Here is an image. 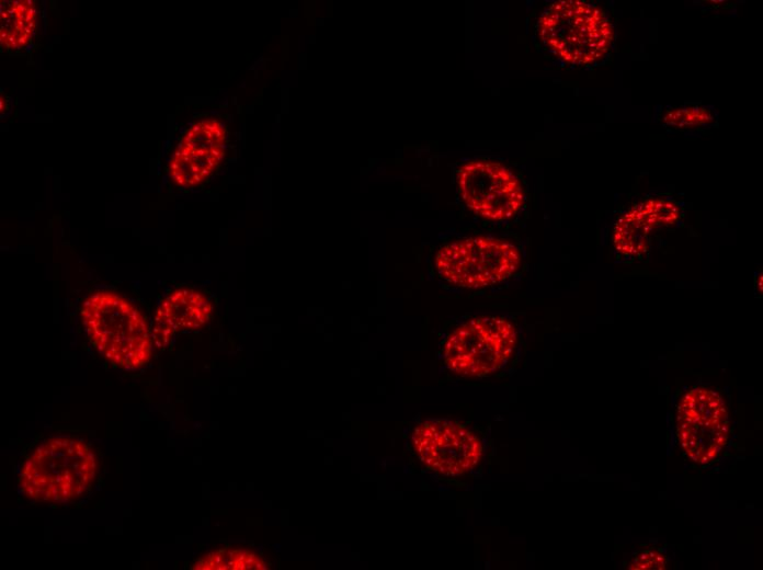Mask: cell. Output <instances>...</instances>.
I'll return each instance as SVG.
<instances>
[{"instance_id": "1", "label": "cell", "mask_w": 763, "mask_h": 570, "mask_svg": "<svg viewBox=\"0 0 763 570\" xmlns=\"http://www.w3.org/2000/svg\"><path fill=\"white\" fill-rule=\"evenodd\" d=\"M98 468V457L84 441L52 436L42 441L25 458L19 474V488L34 502L70 503L90 490Z\"/></svg>"}, {"instance_id": "2", "label": "cell", "mask_w": 763, "mask_h": 570, "mask_svg": "<svg viewBox=\"0 0 763 570\" xmlns=\"http://www.w3.org/2000/svg\"><path fill=\"white\" fill-rule=\"evenodd\" d=\"M536 34L546 52L574 67L602 64L611 55L616 38L610 12L583 0L548 4L536 22Z\"/></svg>"}, {"instance_id": "3", "label": "cell", "mask_w": 763, "mask_h": 570, "mask_svg": "<svg viewBox=\"0 0 763 570\" xmlns=\"http://www.w3.org/2000/svg\"><path fill=\"white\" fill-rule=\"evenodd\" d=\"M93 347L124 369L145 366L152 353V334L141 311L126 297L111 290L88 296L80 310Z\"/></svg>"}, {"instance_id": "4", "label": "cell", "mask_w": 763, "mask_h": 570, "mask_svg": "<svg viewBox=\"0 0 763 570\" xmlns=\"http://www.w3.org/2000/svg\"><path fill=\"white\" fill-rule=\"evenodd\" d=\"M519 246L506 237L475 235L454 239L439 248L434 270L448 284L481 289L506 282L522 267Z\"/></svg>"}, {"instance_id": "5", "label": "cell", "mask_w": 763, "mask_h": 570, "mask_svg": "<svg viewBox=\"0 0 763 570\" xmlns=\"http://www.w3.org/2000/svg\"><path fill=\"white\" fill-rule=\"evenodd\" d=\"M519 331L503 315H480L456 324L444 338L440 358L462 376L483 377L505 367L513 357Z\"/></svg>"}, {"instance_id": "6", "label": "cell", "mask_w": 763, "mask_h": 570, "mask_svg": "<svg viewBox=\"0 0 763 570\" xmlns=\"http://www.w3.org/2000/svg\"><path fill=\"white\" fill-rule=\"evenodd\" d=\"M462 203L476 216L494 223L515 218L526 203V189L509 164L487 158L471 159L456 171Z\"/></svg>"}, {"instance_id": "7", "label": "cell", "mask_w": 763, "mask_h": 570, "mask_svg": "<svg viewBox=\"0 0 763 570\" xmlns=\"http://www.w3.org/2000/svg\"><path fill=\"white\" fill-rule=\"evenodd\" d=\"M679 442L690 458L708 464L728 442V410L721 395L706 387L685 392L676 409Z\"/></svg>"}, {"instance_id": "8", "label": "cell", "mask_w": 763, "mask_h": 570, "mask_svg": "<svg viewBox=\"0 0 763 570\" xmlns=\"http://www.w3.org/2000/svg\"><path fill=\"white\" fill-rule=\"evenodd\" d=\"M682 216L680 204L668 197H648L637 202L616 219L612 243L619 261L644 259L650 251L654 232L676 225Z\"/></svg>"}, {"instance_id": "9", "label": "cell", "mask_w": 763, "mask_h": 570, "mask_svg": "<svg viewBox=\"0 0 763 570\" xmlns=\"http://www.w3.org/2000/svg\"><path fill=\"white\" fill-rule=\"evenodd\" d=\"M226 129L216 119H203L183 135L172 157L168 172L181 187H193L207 180L225 156Z\"/></svg>"}, {"instance_id": "10", "label": "cell", "mask_w": 763, "mask_h": 570, "mask_svg": "<svg viewBox=\"0 0 763 570\" xmlns=\"http://www.w3.org/2000/svg\"><path fill=\"white\" fill-rule=\"evenodd\" d=\"M213 306L208 297L193 288H178L158 305L153 319V344L162 349L181 331H192L206 324Z\"/></svg>"}, {"instance_id": "11", "label": "cell", "mask_w": 763, "mask_h": 570, "mask_svg": "<svg viewBox=\"0 0 763 570\" xmlns=\"http://www.w3.org/2000/svg\"><path fill=\"white\" fill-rule=\"evenodd\" d=\"M36 27L33 1H5L1 4V43L9 49L24 48Z\"/></svg>"}, {"instance_id": "12", "label": "cell", "mask_w": 763, "mask_h": 570, "mask_svg": "<svg viewBox=\"0 0 763 570\" xmlns=\"http://www.w3.org/2000/svg\"><path fill=\"white\" fill-rule=\"evenodd\" d=\"M265 563L251 550L223 548L197 559L192 569L200 570H250L265 569Z\"/></svg>"}, {"instance_id": "13", "label": "cell", "mask_w": 763, "mask_h": 570, "mask_svg": "<svg viewBox=\"0 0 763 570\" xmlns=\"http://www.w3.org/2000/svg\"><path fill=\"white\" fill-rule=\"evenodd\" d=\"M715 111L702 104H685L665 110L661 123L670 128L686 130L711 126L716 123Z\"/></svg>"}]
</instances>
